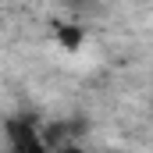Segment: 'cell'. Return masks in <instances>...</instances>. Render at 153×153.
<instances>
[{"label":"cell","instance_id":"obj_3","mask_svg":"<svg viewBox=\"0 0 153 153\" xmlns=\"http://www.w3.org/2000/svg\"><path fill=\"white\" fill-rule=\"evenodd\" d=\"M96 4H100V0H64V7H68V11H75V14H93V11H96Z\"/></svg>","mask_w":153,"mask_h":153},{"label":"cell","instance_id":"obj_1","mask_svg":"<svg viewBox=\"0 0 153 153\" xmlns=\"http://www.w3.org/2000/svg\"><path fill=\"white\" fill-rule=\"evenodd\" d=\"M4 135L14 150L22 153H43V139H39V114H14L4 121Z\"/></svg>","mask_w":153,"mask_h":153},{"label":"cell","instance_id":"obj_2","mask_svg":"<svg viewBox=\"0 0 153 153\" xmlns=\"http://www.w3.org/2000/svg\"><path fill=\"white\" fill-rule=\"evenodd\" d=\"M57 39H61V46L75 50L78 43H82V29H75V25H57Z\"/></svg>","mask_w":153,"mask_h":153}]
</instances>
